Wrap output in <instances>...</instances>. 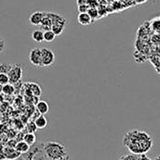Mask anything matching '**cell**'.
<instances>
[{
  "label": "cell",
  "instance_id": "1",
  "mask_svg": "<svg viewBox=\"0 0 160 160\" xmlns=\"http://www.w3.org/2000/svg\"><path fill=\"white\" fill-rule=\"evenodd\" d=\"M123 142L132 155H144L153 147L151 136L147 132L138 129L128 131L124 135Z\"/></svg>",
  "mask_w": 160,
  "mask_h": 160
},
{
  "label": "cell",
  "instance_id": "2",
  "mask_svg": "<svg viewBox=\"0 0 160 160\" xmlns=\"http://www.w3.org/2000/svg\"><path fill=\"white\" fill-rule=\"evenodd\" d=\"M43 153L49 160H58L68 156L65 147L57 142H48L44 143Z\"/></svg>",
  "mask_w": 160,
  "mask_h": 160
},
{
  "label": "cell",
  "instance_id": "3",
  "mask_svg": "<svg viewBox=\"0 0 160 160\" xmlns=\"http://www.w3.org/2000/svg\"><path fill=\"white\" fill-rule=\"evenodd\" d=\"M9 83L15 84L16 82H20L23 77V68L20 64H13L11 65V68L8 73Z\"/></svg>",
  "mask_w": 160,
  "mask_h": 160
},
{
  "label": "cell",
  "instance_id": "4",
  "mask_svg": "<svg viewBox=\"0 0 160 160\" xmlns=\"http://www.w3.org/2000/svg\"><path fill=\"white\" fill-rule=\"evenodd\" d=\"M41 68H47L54 64L56 60V55L54 52L48 48H41Z\"/></svg>",
  "mask_w": 160,
  "mask_h": 160
},
{
  "label": "cell",
  "instance_id": "5",
  "mask_svg": "<svg viewBox=\"0 0 160 160\" xmlns=\"http://www.w3.org/2000/svg\"><path fill=\"white\" fill-rule=\"evenodd\" d=\"M29 63L37 68H41V52L39 48H33L28 55Z\"/></svg>",
  "mask_w": 160,
  "mask_h": 160
},
{
  "label": "cell",
  "instance_id": "6",
  "mask_svg": "<svg viewBox=\"0 0 160 160\" xmlns=\"http://www.w3.org/2000/svg\"><path fill=\"white\" fill-rule=\"evenodd\" d=\"M45 16V12L43 11H35L30 14L29 16V22L32 25H40L42 19Z\"/></svg>",
  "mask_w": 160,
  "mask_h": 160
},
{
  "label": "cell",
  "instance_id": "7",
  "mask_svg": "<svg viewBox=\"0 0 160 160\" xmlns=\"http://www.w3.org/2000/svg\"><path fill=\"white\" fill-rule=\"evenodd\" d=\"M3 155L6 159L8 160H15L20 157V154L15 150V148L12 147H6L3 151Z\"/></svg>",
  "mask_w": 160,
  "mask_h": 160
},
{
  "label": "cell",
  "instance_id": "8",
  "mask_svg": "<svg viewBox=\"0 0 160 160\" xmlns=\"http://www.w3.org/2000/svg\"><path fill=\"white\" fill-rule=\"evenodd\" d=\"M25 84L30 90V92L32 93V95L34 97L40 98L41 96V88L38 83H36V82H26Z\"/></svg>",
  "mask_w": 160,
  "mask_h": 160
},
{
  "label": "cell",
  "instance_id": "9",
  "mask_svg": "<svg viewBox=\"0 0 160 160\" xmlns=\"http://www.w3.org/2000/svg\"><path fill=\"white\" fill-rule=\"evenodd\" d=\"M36 110L41 115H44L49 112V105L44 100H40L36 103Z\"/></svg>",
  "mask_w": 160,
  "mask_h": 160
},
{
  "label": "cell",
  "instance_id": "10",
  "mask_svg": "<svg viewBox=\"0 0 160 160\" xmlns=\"http://www.w3.org/2000/svg\"><path fill=\"white\" fill-rule=\"evenodd\" d=\"M34 124H35V126L37 127L38 129H43V128H45L47 127L48 121H47V119H46L43 115H39V116L35 119Z\"/></svg>",
  "mask_w": 160,
  "mask_h": 160
},
{
  "label": "cell",
  "instance_id": "11",
  "mask_svg": "<svg viewBox=\"0 0 160 160\" xmlns=\"http://www.w3.org/2000/svg\"><path fill=\"white\" fill-rule=\"evenodd\" d=\"M30 149V146L28 144H26L24 141H21V142H18L15 145V150L20 154H25L29 151Z\"/></svg>",
  "mask_w": 160,
  "mask_h": 160
},
{
  "label": "cell",
  "instance_id": "12",
  "mask_svg": "<svg viewBox=\"0 0 160 160\" xmlns=\"http://www.w3.org/2000/svg\"><path fill=\"white\" fill-rule=\"evenodd\" d=\"M77 22L82 25H89L91 23V19L87 12L86 13H79L77 16Z\"/></svg>",
  "mask_w": 160,
  "mask_h": 160
},
{
  "label": "cell",
  "instance_id": "13",
  "mask_svg": "<svg viewBox=\"0 0 160 160\" xmlns=\"http://www.w3.org/2000/svg\"><path fill=\"white\" fill-rule=\"evenodd\" d=\"M23 139H24L23 141L26 144H28L29 146L34 145L35 142H36V136H35L34 133H26V134L24 135V138Z\"/></svg>",
  "mask_w": 160,
  "mask_h": 160
},
{
  "label": "cell",
  "instance_id": "14",
  "mask_svg": "<svg viewBox=\"0 0 160 160\" xmlns=\"http://www.w3.org/2000/svg\"><path fill=\"white\" fill-rule=\"evenodd\" d=\"M31 38L33 40H35L36 42H42L43 41V32L42 30H35L32 32L31 34Z\"/></svg>",
  "mask_w": 160,
  "mask_h": 160
},
{
  "label": "cell",
  "instance_id": "15",
  "mask_svg": "<svg viewBox=\"0 0 160 160\" xmlns=\"http://www.w3.org/2000/svg\"><path fill=\"white\" fill-rule=\"evenodd\" d=\"M40 25L41 26V29H43V30H45V31H47V30H51V27H52V22H51V20L46 16V14H45L44 18L42 19V21H41V24H40Z\"/></svg>",
  "mask_w": 160,
  "mask_h": 160
},
{
  "label": "cell",
  "instance_id": "16",
  "mask_svg": "<svg viewBox=\"0 0 160 160\" xmlns=\"http://www.w3.org/2000/svg\"><path fill=\"white\" fill-rule=\"evenodd\" d=\"M87 13L90 15V17H91V22H95L96 20L100 19L99 14H98V10H97L96 8H90Z\"/></svg>",
  "mask_w": 160,
  "mask_h": 160
},
{
  "label": "cell",
  "instance_id": "17",
  "mask_svg": "<svg viewBox=\"0 0 160 160\" xmlns=\"http://www.w3.org/2000/svg\"><path fill=\"white\" fill-rule=\"evenodd\" d=\"M56 35L54 34V32L52 30H47L43 32V41L46 42H51L56 38Z\"/></svg>",
  "mask_w": 160,
  "mask_h": 160
},
{
  "label": "cell",
  "instance_id": "18",
  "mask_svg": "<svg viewBox=\"0 0 160 160\" xmlns=\"http://www.w3.org/2000/svg\"><path fill=\"white\" fill-rule=\"evenodd\" d=\"M1 90H2V92H3L5 95H8V96L12 95V94L15 92L14 85L11 84V83H8V84H6V85H3Z\"/></svg>",
  "mask_w": 160,
  "mask_h": 160
},
{
  "label": "cell",
  "instance_id": "19",
  "mask_svg": "<svg viewBox=\"0 0 160 160\" xmlns=\"http://www.w3.org/2000/svg\"><path fill=\"white\" fill-rule=\"evenodd\" d=\"M64 28H65V26H63L61 24H53L52 27H51V30L54 32V34L56 36H59V35L62 34Z\"/></svg>",
  "mask_w": 160,
  "mask_h": 160
},
{
  "label": "cell",
  "instance_id": "20",
  "mask_svg": "<svg viewBox=\"0 0 160 160\" xmlns=\"http://www.w3.org/2000/svg\"><path fill=\"white\" fill-rule=\"evenodd\" d=\"M10 68H11V64H8V63L0 64V73L2 74H8Z\"/></svg>",
  "mask_w": 160,
  "mask_h": 160
},
{
  "label": "cell",
  "instance_id": "21",
  "mask_svg": "<svg viewBox=\"0 0 160 160\" xmlns=\"http://www.w3.org/2000/svg\"><path fill=\"white\" fill-rule=\"evenodd\" d=\"M9 83V80H8V74H2L0 73V85H6Z\"/></svg>",
  "mask_w": 160,
  "mask_h": 160
},
{
  "label": "cell",
  "instance_id": "22",
  "mask_svg": "<svg viewBox=\"0 0 160 160\" xmlns=\"http://www.w3.org/2000/svg\"><path fill=\"white\" fill-rule=\"evenodd\" d=\"M26 128H27V130H28V132L27 133H34V132H36L37 131V127L35 126V124H34V122H32V123H28L27 124V126H26Z\"/></svg>",
  "mask_w": 160,
  "mask_h": 160
},
{
  "label": "cell",
  "instance_id": "23",
  "mask_svg": "<svg viewBox=\"0 0 160 160\" xmlns=\"http://www.w3.org/2000/svg\"><path fill=\"white\" fill-rule=\"evenodd\" d=\"M152 28L155 30V31H160V20L157 19L155 20L153 22H152Z\"/></svg>",
  "mask_w": 160,
  "mask_h": 160
},
{
  "label": "cell",
  "instance_id": "24",
  "mask_svg": "<svg viewBox=\"0 0 160 160\" xmlns=\"http://www.w3.org/2000/svg\"><path fill=\"white\" fill-rule=\"evenodd\" d=\"M89 8H90L88 7V5H81V6H78V8H77L79 13H86V12H88Z\"/></svg>",
  "mask_w": 160,
  "mask_h": 160
},
{
  "label": "cell",
  "instance_id": "25",
  "mask_svg": "<svg viewBox=\"0 0 160 160\" xmlns=\"http://www.w3.org/2000/svg\"><path fill=\"white\" fill-rule=\"evenodd\" d=\"M87 5H88L89 8H97L98 6H99L97 0H88Z\"/></svg>",
  "mask_w": 160,
  "mask_h": 160
},
{
  "label": "cell",
  "instance_id": "26",
  "mask_svg": "<svg viewBox=\"0 0 160 160\" xmlns=\"http://www.w3.org/2000/svg\"><path fill=\"white\" fill-rule=\"evenodd\" d=\"M4 51H5V41L0 37V52H3Z\"/></svg>",
  "mask_w": 160,
  "mask_h": 160
},
{
  "label": "cell",
  "instance_id": "27",
  "mask_svg": "<svg viewBox=\"0 0 160 160\" xmlns=\"http://www.w3.org/2000/svg\"><path fill=\"white\" fill-rule=\"evenodd\" d=\"M138 160H152L151 158H149L145 154L144 155H140V157H138Z\"/></svg>",
  "mask_w": 160,
  "mask_h": 160
},
{
  "label": "cell",
  "instance_id": "28",
  "mask_svg": "<svg viewBox=\"0 0 160 160\" xmlns=\"http://www.w3.org/2000/svg\"><path fill=\"white\" fill-rule=\"evenodd\" d=\"M88 0H76V4L77 6H81V5H87Z\"/></svg>",
  "mask_w": 160,
  "mask_h": 160
},
{
  "label": "cell",
  "instance_id": "29",
  "mask_svg": "<svg viewBox=\"0 0 160 160\" xmlns=\"http://www.w3.org/2000/svg\"><path fill=\"white\" fill-rule=\"evenodd\" d=\"M58 160H70V158H69V157H68V156H66V157L61 158H59V159H58Z\"/></svg>",
  "mask_w": 160,
  "mask_h": 160
},
{
  "label": "cell",
  "instance_id": "30",
  "mask_svg": "<svg viewBox=\"0 0 160 160\" xmlns=\"http://www.w3.org/2000/svg\"><path fill=\"white\" fill-rule=\"evenodd\" d=\"M0 160H6V158H5V157H4L3 154H0Z\"/></svg>",
  "mask_w": 160,
  "mask_h": 160
}]
</instances>
